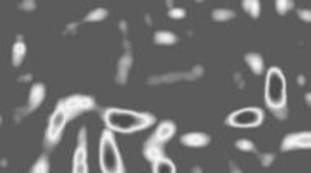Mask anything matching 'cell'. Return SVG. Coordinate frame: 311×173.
Listing matches in <instances>:
<instances>
[{"label":"cell","mask_w":311,"mask_h":173,"mask_svg":"<svg viewBox=\"0 0 311 173\" xmlns=\"http://www.w3.org/2000/svg\"><path fill=\"white\" fill-rule=\"evenodd\" d=\"M97 108V103L92 96L87 95H71L58 101L56 108L48 120V128L45 134V147L53 149L61 141L62 131H64L69 120H74L87 111H92Z\"/></svg>","instance_id":"1"},{"label":"cell","mask_w":311,"mask_h":173,"mask_svg":"<svg viewBox=\"0 0 311 173\" xmlns=\"http://www.w3.org/2000/svg\"><path fill=\"white\" fill-rule=\"evenodd\" d=\"M102 118L107 124V129L118 133H136L151 128L156 123V116L151 113H136L121 108L103 109Z\"/></svg>","instance_id":"2"},{"label":"cell","mask_w":311,"mask_h":173,"mask_svg":"<svg viewBox=\"0 0 311 173\" xmlns=\"http://www.w3.org/2000/svg\"><path fill=\"white\" fill-rule=\"evenodd\" d=\"M265 105L271 111L287 108V79L280 67H271L265 75Z\"/></svg>","instance_id":"3"},{"label":"cell","mask_w":311,"mask_h":173,"mask_svg":"<svg viewBox=\"0 0 311 173\" xmlns=\"http://www.w3.org/2000/svg\"><path fill=\"white\" fill-rule=\"evenodd\" d=\"M99 158L100 168L103 173H124V163L118 150V144H116L113 131L105 129L102 133Z\"/></svg>","instance_id":"4"},{"label":"cell","mask_w":311,"mask_h":173,"mask_svg":"<svg viewBox=\"0 0 311 173\" xmlns=\"http://www.w3.org/2000/svg\"><path fill=\"white\" fill-rule=\"evenodd\" d=\"M264 111L260 108H243L226 118V124L233 128H257L264 121Z\"/></svg>","instance_id":"5"},{"label":"cell","mask_w":311,"mask_h":173,"mask_svg":"<svg viewBox=\"0 0 311 173\" xmlns=\"http://www.w3.org/2000/svg\"><path fill=\"white\" fill-rule=\"evenodd\" d=\"M72 173H88L87 165V129L80 128L77 136V145L72 157Z\"/></svg>","instance_id":"6"},{"label":"cell","mask_w":311,"mask_h":173,"mask_svg":"<svg viewBox=\"0 0 311 173\" xmlns=\"http://www.w3.org/2000/svg\"><path fill=\"white\" fill-rule=\"evenodd\" d=\"M283 152L290 150H305L311 149V131H303V133H292L283 137L280 144Z\"/></svg>","instance_id":"7"},{"label":"cell","mask_w":311,"mask_h":173,"mask_svg":"<svg viewBox=\"0 0 311 173\" xmlns=\"http://www.w3.org/2000/svg\"><path fill=\"white\" fill-rule=\"evenodd\" d=\"M175 131H177V126H175V123H172V121H161L156 126L154 129V133H153V139L157 141V142H161V144H165V142H169L172 137L175 136Z\"/></svg>","instance_id":"8"},{"label":"cell","mask_w":311,"mask_h":173,"mask_svg":"<svg viewBox=\"0 0 311 173\" xmlns=\"http://www.w3.org/2000/svg\"><path fill=\"white\" fill-rule=\"evenodd\" d=\"M45 95H46V87L43 84H33V87L30 90L28 103H26V108H25V114L34 111V109L43 103Z\"/></svg>","instance_id":"9"},{"label":"cell","mask_w":311,"mask_h":173,"mask_svg":"<svg viewBox=\"0 0 311 173\" xmlns=\"http://www.w3.org/2000/svg\"><path fill=\"white\" fill-rule=\"evenodd\" d=\"M143 155L148 158V160L153 163L156 162L157 158H161L165 155V150H164V144L154 141L153 137H149V139L144 142L143 145Z\"/></svg>","instance_id":"10"},{"label":"cell","mask_w":311,"mask_h":173,"mask_svg":"<svg viewBox=\"0 0 311 173\" xmlns=\"http://www.w3.org/2000/svg\"><path fill=\"white\" fill-rule=\"evenodd\" d=\"M210 136L205 133H187L181 136V142L187 147H205L210 144Z\"/></svg>","instance_id":"11"},{"label":"cell","mask_w":311,"mask_h":173,"mask_svg":"<svg viewBox=\"0 0 311 173\" xmlns=\"http://www.w3.org/2000/svg\"><path fill=\"white\" fill-rule=\"evenodd\" d=\"M246 64L252 71L254 75H262L264 74V59L259 52H247L244 56Z\"/></svg>","instance_id":"12"},{"label":"cell","mask_w":311,"mask_h":173,"mask_svg":"<svg viewBox=\"0 0 311 173\" xmlns=\"http://www.w3.org/2000/svg\"><path fill=\"white\" fill-rule=\"evenodd\" d=\"M131 64H133V57H131V52L124 54V56L118 61V72H116V80H118L120 84H124V82H126Z\"/></svg>","instance_id":"13"},{"label":"cell","mask_w":311,"mask_h":173,"mask_svg":"<svg viewBox=\"0 0 311 173\" xmlns=\"http://www.w3.org/2000/svg\"><path fill=\"white\" fill-rule=\"evenodd\" d=\"M151 167H153V173H175V165L167 155L157 158L156 162L151 163Z\"/></svg>","instance_id":"14"},{"label":"cell","mask_w":311,"mask_h":173,"mask_svg":"<svg viewBox=\"0 0 311 173\" xmlns=\"http://www.w3.org/2000/svg\"><path fill=\"white\" fill-rule=\"evenodd\" d=\"M25 54H26V46H25L23 41H20V38H18V41L12 47V62H13V66L18 67L20 64H22L23 59H25Z\"/></svg>","instance_id":"15"},{"label":"cell","mask_w":311,"mask_h":173,"mask_svg":"<svg viewBox=\"0 0 311 173\" xmlns=\"http://www.w3.org/2000/svg\"><path fill=\"white\" fill-rule=\"evenodd\" d=\"M154 41L157 44H161V46H172V44H175L179 38H177V34H174L172 31H157L154 34Z\"/></svg>","instance_id":"16"},{"label":"cell","mask_w":311,"mask_h":173,"mask_svg":"<svg viewBox=\"0 0 311 173\" xmlns=\"http://www.w3.org/2000/svg\"><path fill=\"white\" fill-rule=\"evenodd\" d=\"M243 10L247 13L251 18H259L260 15V2L259 0H244L243 2Z\"/></svg>","instance_id":"17"},{"label":"cell","mask_w":311,"mask_h":173,"mask_svg":"<svg viewBox=\"0 0 311 173\" xmlns=\"http://www.w3.org/2000/svg\"><path fill=\"white\" fill-rule=\"evenodd\" d=\"M51 167H50V158H48L45 154L39 155V158L33 163V167L30 170V173H50Z\"/></svg>","instance_id":"18"},{"label":"cell","mask_w":311,"mask_h":173,"mask_svg":"<svg viewBox=\"0 0 311 173\" xmlns=\"http://www.w3.org/2000/svg\"><path fill=\"white\" fill-rule=\"evenodd\" d=\"M211 17L215 22H228V20L234 18V12L228 10V9H216V10H213Z\"/></svg>","instance_id":"19"},{"label":"cell","mask_w":311,"mask_h":173,"mask_svg":"<svg viewBox=\"0 0 311 173\" xmlns=\"http://www.w3.org/2000/svg\"><path fill=\"white\" fill-rule=\"evenodd\" d=\"M293 9H295L293 0H277V2H275V10H277L279 15H287V13Z\"/></svg>","instance_id":"20"},{"label":"cell","mask_w":311,"mask_h":173,"mask_svg":"<svg viewBox=\"0 0 311 173\" xmlns=\"http://www.w3.org/2000/svg\"><path fill=\"white\" fill-rule=\"evenodd\" d=\"M107 15H108V12L105 9H95L85 17V22H102V20L107 18Z\"/></svg>","instance_id":"21"},{"label":"cell","mask_w":311,"mask_h":173,"mask_svg":"<svg viewBox=\"0 0 311 173\" xmlns=\"http://www.w3.org/2000/svg\"><path fill=\"white\" fill-rule=\"evenodd\" d=\"M236 149H239L241 152H257L255 150V144L249 139H239L236 142Z\"/></svg>","instance_id":"22"},{"label":"cell","mask_w":311,"mask_h":173,"mask_svg":"<svg viewBox=\"0 0 311 173\" xmlns=\"http://www.w3.org/2000/svg\"><path fill=\"white\" fill-rule=\"evenodd\" d=\"M274 160H275V155L271 154V152H267V154H260V162H262V165H264L265 168L271 167Z\"/></svg>","instance_id":"23"},{"label":"cell","mask_w":311,"mask_h":173,"mask_svg":"<svg viewBox=\"0 0 311 173\" xmlns=\"http://www.w3.org/2000/svg\"><path fill=\"white\" fill-rule=\"evenodd\" d=\"M169 17L174 18V20H182L185 17V10L184 9H175V7H172L169 10Z\"/></svg>","instance_id":"24"},{"label":"cell","mask_w":311,"mask_h":173,"mask_svg":"<svg viewBox=\"0 0 311 173\" xmlns=\"http://www.w3.org/2000/svg\"><path fill=\"white\" fill-rule=\"evenodd\" d=\"M298 18L301 20V22H305V23H311V10L308 9H298Z\"/></svg>","instance_id":"25"},{"label":"cell","mask_w":311,"mask_h":173,"mask_svg":"<svg viewBox=\"0 0 311 173\" xmlns=\"http://www.w3.org/2000/svg\"><path fill=\"white\" fill-rule=\"evenodd\" d=\"M272 113L277 116L279 120H285V118H287V108L285 109H279V111H272Z\"/></svg>","instance_id":"26"},{"label":"cell","mask_w":311,"mask_h":173,"mask_svg":"<svg viewBox=\"0 0 311 173\" xmlns=\"http://www.w3.org/2000/svg\"><path fill=\"white\" fill-rule=\"evenodd\" d=\"M22 9L33 10V9H34V2H25V4H22Z\"/></svg>","instance_id":"27"},{"label":"cell","mask_w":311,"mask_h":173,"mask_svg":"<svg viewBox=\"0 0 311 173\" xmlns=\"http://www.w3.org/2000/svg\"><path fill=\"white\" fill-rule=\"evenodd\" d=\"M230 168H231V173H243L236 163H231V165H230Z\"/></svg>","instance_id":"28"},{"label":"cell","mask_w":311,"mask_h":173,"mask_svg":"<svg viewBox=\"0 0 311 173\" xmlns=\"http://www.w3.org/2000/svg\"><path fill=\"white\" fill-rule=\"evenodd\" d=\"M296 82H298L300 85H305V82H306L305 75H298V77H296Z\"/></svg>","instance_id":"29"},{"label":"cell","mask_w":311,"mask_h":173,"mask_svg":"<svg viewBox=\"0 0 311 173\" xmlns=\"http://www.w3.org/2000/svg\"><path fill=\"white\" fill-rule=\"evenodd\" d=\"M305 101H306L308 106H311V92H308V93L305 95Z\"/></svg>","instance_id":"30"}]
</instances>
